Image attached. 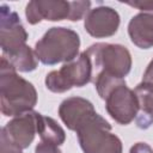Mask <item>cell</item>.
I'll use <instances>...</instances> for the list:
<instances>
[{"instance_id": "cell-16", "label": "cell", "mask_w": 153, "mask_h": 153, "mask_svg": "<svg viewBox=\"0 0 153 153\" xmlns=\"http://www.w3.org/2000/svg\"><path fill=\"white\" fill-rule=\"evenodd\" d=\"M0 152L1 153H23L19 147L11 143L6 139V136H4L2 134L0 135Z\"/></svg>"}, {"instance_id": "cell-11", "label": "cell", "mask_w": 153, "mask_h": 153, "mask_svg": "<svg viewBox=\"0 0 153 153\" xmlns=\"http://www.w3.org/2000/svg\"><path fill=\"white\" fill-rule=\"evenodd\" d=\"M120 14L109 6H98L87 12L84 18L86 32L94 38H105L114 36L120 26Z\"/></svg>"}, {"instance_id": "cell-15", "label": "cell", "mask_w": 153, "mask_h": 153, "mask_svg": "<svg viewBox=\"0 0 153 153\" xmlns=\"http://www.w3.org/2000/svg\"><path fill=\"white\" fill-rule=\"evenodd\" d=\"M6 59L11 62V65L16 68L17 72H23V73H29V72L35 71L39 61L35 53V49H31V47L29 45L23 48L17 54L10 57H6Z\"/></svg>"}, {"instance_id": "cell-1", "label": "cell", "mask_w": 153, "mask_h": 153, "mask_svg": "<svg viewBox=\"0 0 153 153\" xmlns=\"http://www.w3.org/2000/svg\"><path fill=\"white\" fill-rule=\"evenodd\" d=\"M37 104L35 86L22 78L2 55L0 63V108L4 116L16 117L29 112Z\"/></svg>"}, {"instance_id": "cell-12", "label": "cell", "mask_w": 153, "mask_h": 153, "mask_svg": "<svg viewBox=\"0 0 153 153\" xmlns=\"http://www.w3.org/2000/svg\"><path fill=\"white\" fill-rule=\"evenodd\" d=\"M96 114L93 104L82 97H69L59 106V116L69 130L76 129L92 115Z\"/></svg>"}, {"instance_id": "cell-2", "label": "cell", "mask_w": 153, "mask_h": 153, "mask_svg": "<svg viewBox=\"0 0 153 153\" xmlns=\"http://www.w3.org/2000/svg\"><path fill=\"white\" fill-rule=\"evenodd\" d=\"M92 82L99 94L105 100V109L110 117L118 124L131 123L139 112V103L134 90L129 88L124 79L99 74Z\"/></svg>"}, {"instance_id": "cell-4", "label": "cell", "mask_w": 153, "mask_h": 153, "mask_svg": "<svg viewBox=\"0 0 153 153\" xmlns=\"http://www.w3.org/2000/svg\"><path fill=\"white\" fill-rule=\"evenodd\" d=\"M92 66V80L99 74L124 79L131 69V55L122 44L94 43L86 50Z\"/></svg>"}, {"instance_id": "cell-7", "label": "cell", "mask_w": 153, "mask_h": 153, "mask_svg": "<svg viewBox=\"0 0 153 153\" xmlns=\"http://www.w3.org/2000/svg\"><path fill=\"white\" fill-rule=\"evenodd\" d=\"M92 81V66L86 51L80 53L75 59L62 65L57 71L47 74L45 87L54 93H63L73 87H82Z\"/></svg>"}, {"instance_id": "cell-19", "label": "cell", "mask_w": 153, "mask_h": 153, "mask_svg": "<svg viewBox=\"0 0 153 153\" xmlns=\"http://www.w3.org/2000/svg\"><path fill=\"white\" fill-rule=\"evenodd\" d=\"M142 81H147V82H153V59L152 61L148 63L145 73H143V76H142Z\"/></svg>"}, {"instance_id": "cell-9", "label": "cell", "mask_w": 153, "mask_h": 153, "mask_svg": "<svg viewBox=\"0 0 153 153\" xmlns=\"http://www.w3.org/2000/svg\"><path fill=\"white\" fill-rule=\"evenodd\" d=\"M140 10L128 23V35L133 44L141 49L153 47V1H126Z\"/></svg>"}, {"instance_id": "cell-18", "label": "cell", "mask_w": 153, "mask_h": 153, "mask_svg": "<svg viewBox=\"0 0 153 153\" xmlns=\"http://www.w3.org/2000/svg\"><path fill=\"white\" fill-rule=\"evenodd\" d=\"M129 153H153V148L146 142H136L131 146Z\"/></svg>"}, {"instance_id": "cell-5", "label": "cell", "mask_w": 153, "mask_h": 153, "mask_svg": "<svg viewBox=\"0 0 153 153\" xmlns=\"http://www.w3.org/2000/svg\"><path fill=\"white\" fill-rule=\"evenodd\" d=\"M75 133L84 153H123L122 141L112 134L110 123L97 112L87 118Z\"/></svg>"}, {"instance_id": "cell-13", "label": "cell", "mask_w": 153, "mask_h": 153, "mask_svg": "<svg viewBox=\"0 0 153 153\" xmlns=\"http://www.w3.org/2000/svg\"><path fill=\"white\" fill-rule=\"evenodd\" d=\"M139 103V112L135 118L140 129H147L153 124V82L141 81L134 88Z\"/></svg>"}, {"instance_id": "cell-10", "label": "cell", "mask_w": 153, "mask_h": 153, "mask_svg": "<svg viewBox=\"0 0 153 153\" xmlns=\"http://www.w3.org/2000/svg\"><path fill=\"white\" fill-rule=\"evenodd\" d=\"M38 116L39 112L33 110L16 116L2 127L1 134L14 146L25 149L32 143L37 134Z\"/></svg>"}, {"instance_id": "cell-6", "label": "cell", "mask_w": 153, "mask_h": 153, "mask_svg": "<svg viewBox=\"0 0 153 153\" xmlns=\"http://www.w3.org/2000/svg\"><path fill=\"white\" fill-rule=\"evenodd\" d=\"M91 1H65V0H32L25 7V17L29 24L36 25L42 20L78 22L87 14Z\"/></svg>"}, {"instance_id": "cell-8", "label": "cell", "mask_w": 153, "mask_h": 153, "mask_svg": "<svg viewBox=\"0 0 153 153\" xmlns=\"http://www.w3.org/2000/svg\"><path fill=\"white\" fill-rule=\"evenodd\" d=\"M27 37L29 35L18 13L2 4L0 6V45L2 55L10 57L20 51L27 45Z\"/></svg>"}, {"instance_id": "cell-14", "label": "cell", "mask_w": 153, "mask_h": 153, "mask_svg": "<svg viewBox=\"0 0 153 153\" xmlns=\"http://www.w3.org/2000/svg\"><path fill=\"white\" fill-rule=\"evenodd\" d=\"M37 134L41 137V141L56 146H61L66 141V133L63 128L54 118L43 116L42 114H39L38 116Z\"/></svg>"}, {"instance_id": "cell-17", "label": "cell", "mask_w": 153, "mask_h": 153, "mask_svg": "<svg viewBox=\"0 0 153 153\" xmlns=\"http://www.w3.org/2000/svg\"><path fill=\"white\" fill-rule=\"evenodd\" d=\"M35 153H62V152L60 151L59 146L41 141L39 143H37L35 148Z\"/></svg>"}, {"instance_id": "cell-3", "label": "cell", "mask_w": 153, "mask_h": 153, "mask_svg": "<svg viewBox=\"0 0 153 153\" xmlns=\"http://www.w3.org/2000/svg\"><path fill=\"white\" fill-rule=\"evenodd\" d=\"M80 37L78 32L63 26L50 27L35 44V53L43 65L53 66L69 62L79 55Z\"/></svg>"}]
</instances>
